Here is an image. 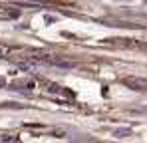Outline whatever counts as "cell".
Listing matches in <instances>:
<instances>
[{"label":"cell","instance_id":"6da1fadb","mask_svg":"<svg viewBox=\"0 0 147 143\" xmlns=\"http://www.w3.org/2000/svg\"><path fill=\"white\" fill-rule=\"evenodd\" d=\"M123 86L135 90V92H147V78H135V76H127L121 80Z\"/></svg>","mask_w":147,"mask_h":143},{"label":"cell","instance_id":"7a4b0ae2","mask_svg":"<svg viewBox=\"0 0 147 143\" xmlns=\"http://www.w3.org/2000/svg\"><path fill=\"white\" fill-rule=\"evenodd\" d=\"M16 50H12V48H8V46H2L0 44V58H8L10 54H14Z\"/></svg>","mask_w":147,"mask_h":143},{"label":"cell","instance_id":"3957f363","mask_svg":"<svg viewBox=\"0 0 147 143\" xmlns=\"http://www.w3.org/2000/svg\"><path fill=\"white\" fill-rule=\"evenodd\" d=\"M139 48H141V50H147V44H139Z\"/></svg>","mask_w":147,"mask_h":143},{"label":"cell","instance_id":"277c9868","mask_svg":"<svg viewBox=\"0 0 147 143\" xmlns=\"http://www.w3.org/2000/svg\"><path fill=\"white\" fill-rule=\"evenodd\" d=\"M2 84H4V82H2V80H0V86H2Z\"/></svg>","mask_w":147,"mask_h":143}]
</instances>
